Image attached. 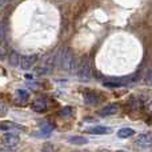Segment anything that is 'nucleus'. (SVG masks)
Segmentation results:
<instances>
[{"instance_id": "obj_3", "label": "nucleus", "mask_w": 152, "mask_h": 152, "mask_svg": "<svg viewBox=\"0 0 152 152\" xmlns=\"http://www.w3.org/2000/svg\"><path fill=\"white\" fill-rule=\"evenodd\" d=\"M134 144L140 150H150L152 147V135L151 134H140L135 137Z\"/></svg>"}, {"instance_id": "obj_10", "label": "nucleus", "mask_w": 152, "mask_h": 152, "mask_svg": "<svg viewBox=\"0 0 152 152\" xmlns=\"http://www.w3.org/2000/svg\"><path fill=\"white\" fill-rule=\"evenodd\" d=\"M68 143H71V144H87L88 143V140H87V137L84 136H71L68 137Z\"/></svg>"}, {"instance_id": "obj_13", "label": "nucleus", "mask_w": 152, "mask_h": 152, "mask_svg": "<svg viewBox=\"0 0 152 152\" xmlns=\"http://www.w3.org/2000/svg\"><path fill=\"white\" fill-rule=\"evenodd\" d=\"M10 60H11V64H12V66H16V64L19 63V56H18V53H15V52L11 53Z\"/></svg>"}, {"instance_id": "obj_4", "label": "nucleus", "mask_w": 152, "mask_h": 152, "mask_svg": "<svg viewBox=\"0 0 152 152\" xmlns=\"http://www.w3.org/2000/svg\"><path fill=\"white\" fill-rule=\"evenodd\" d=\"M19 142H20L19 135L13 134V132H7V134H4L1 137V143L5 148H15L16 145L19 144Z\"/></svg>"}, {"instance_id": "obj_17", "label": "nucleus", "mask_w": 152, "mask_h": 152, "mask_svg": "<svg viewBox=\"0 0 152 152\" xmlns=\"http://www.w3.org/2000/svg\"><path fill=\"white\" fill-rule=\"evenodd\" d=\"M1 3H3V0H0V4H1Z\"/></svg>"}, {"instance_id": "obj_16", "label": "nucleus", "mask_w": 152, "mask_h": 152, "mask_svg": "<svg viewBox=\"0 0 152 152\" xmlns=\"http://www.w3.org/2000/svg\"><path fill=\"white\" fill-rule=\"evenodd\" d=\"M99 152H108V151H99Z\"/></svg>"}, {"instance_id": "obj_15", "label": "nucleus", "mask_w": 152, "mask_h": 152, "mask_svg": "<svg viewBox=\"0 0 152 152\" xmlns=\"http://www.w3.org/2000/svg\"><path fill=\"white\" fill-rule=\"evenodd\" d=\"M3 39H4V26L0 23V43H1Z\"/></svg>"}, {"instance_id": "obj_9", "label": "nucleus", "mask_w": 152, "mask_h": 152, "mask_svg": "<svg viewBox=\"0 0 152 152\" xmlns=\"http://www.w3.org/2000/svg\"><path fill=\"white\" fill-rule=\"evenodd\" d=\"M132 135H135V131L132 128H121L118 131V136L120 139H127V137H131Z\"/></svg>"}, {"instance_id": "obj_6", "label": "nucleus", "mask_w": 152, "mask_h": 152, "mask_svg": "<svg viewBox=\"0 0 152 152\" xmlns=\"http://www.w3.org/2000/svg\"><path fill=\"white\" fill-rule=\"evenodd\" d=\"M36 59L37 56L36 55H29V56H24L23 59L20 60V64H21V68L23 69H29L35 63H36Z\"/></svg>"}, {"instance_id": "obj_2", "label": "nucleus", "mask_w": 152, "mask_h": 152, "mask_svg": "<svg viewBox=\"0 0 152 152\" xmlns=\"http://www.w3.org/2000/svg\"><path fill=\"white\" fill-rule=\"evenodd\" d=\"M76 74L80 80H89L91 77V66H89L88 59H83L76 67Z\"/></svg>"}, {"instance_id": "obj_8", "label": "nucleus", "mask_w": 152, "mask_h": 152, "mask_svg": "<svg viewBox=\"0 0 152 152\" xmlns=\"http://www.w3.org/2000/svg\"><path fill=\"white\" fill-rule=\"evenodd\" d=\"M32 108H34V111H36V112H43V111H45V108H47L45 99H36L35 103L32 104Z\"/></svg>"}, {"instance_id": "obj_1", "label": "nucleus", "mask_w": 152, "mask_h": 152, "mask_svg": "<svg viewBox=\"0 0 152 152\" xmlns=\"http://www.w3.org/2000/svg\"><path fill=\"white\" fill-rule=\"evenodd\" d=\"M56 64L66 72L76 71V63L74 60V56L67 48H63L61 51H59V55L56 58Z\"/></svg>"}, {"instance_id": "obj_14", "label": "nucleus", "mask_w": 152, "mask_h": 152, "mask_svg": "<svg viewBox=\"0 0 152 152\" xmlns=\"http://www.w3.org/2000/svg\"><path fill=\"white\" fill-rule=\"evenodd\" d=\"M145 80H147V83H152V66L150 67V69H148L147 72V76H145Z\"/></svg>"}, {"instance_id": "obj_7", "label": "nucleus", "mask_w": 152, "mask_h": 152, "mask_svg": "<svg viewBox=\"0 0 152 152\" xmlns=\"http://www.w3.org/2000/svg\"><path fill=\"white\" fill-rule=\"evenodd\" d=\"M87 132L88 134H94V135H104L111 132V129L108 127H103V126H95L91 127V128H87Z\"/></svg>"}, {"instance_id": "obj_12", "label": "nucleus", "mask_w": 152, "mask_h": 152, "mask_svg": "<svg viewBox=\"0 0 152 152\" xmlns=\"http://www.w3.org/2000/svg\"><path fill=\"white\" fill-rule=\"evenodd\" d=\"M16 97H18V100L23 104V103L27 102V99H28V92L24 91V89H18V91H16Z\"/></svg>"}, {"instance_id": "obj_19", "label": "nucleus", "mask_w": 152, "mask_h": 152, "mask_svg": "<svg viewBox=\"0 0 152 152\" xmlns=\"http://www.w3.org/2000/svg\"><path fill=\"white\" fill-rule=\"evenodd\" d=\"M151 119H152V115H151Z\"/></svg>"}, {"instance_id": "obj_18", "label": "nucleus", "mask_w": 152, "mask_h": 152, "mask_svg": "<svg viewBox=\"0 0 152 152\" xmlns=\"http://www.w3.org/2000/svg\"><path fill=\"white\" fill-rule=\"evenodd\" d=\"M71 152H79V151H71Z\"/></svg>"}, {"instance_id": "obj_5", "label": "nucleus", "mask_w": 152, "mask_h": 152, "mask_svg": "<svg viewBox=\"0 0 152 152\" xmlns=\"http://www.w3.org/2000/svg\"><path fill=\"white\" fill-rule=\"evenodd\" d=\"M118 111H119L118 104H108V105H105V107H103L102 110L97 111V113H99L100 116H110V115L116 113Z\"/></svg>"}, {"instance_id": "obj_11", "label": "nucleus", "mask_w": 152, "mask_h": 152, "mask_svg": "<svg viewBox=\"0 0 152 152\" xmlns=\"http://www.w3.org/2000/svg\"><path fill=\"white\" fill-rule=\"evenodd\" d=\"M84 100H86L87 104H96L97 103V97L95 96V94H92V92H86L84 94Z\"/></svg>"}]
</instances>
